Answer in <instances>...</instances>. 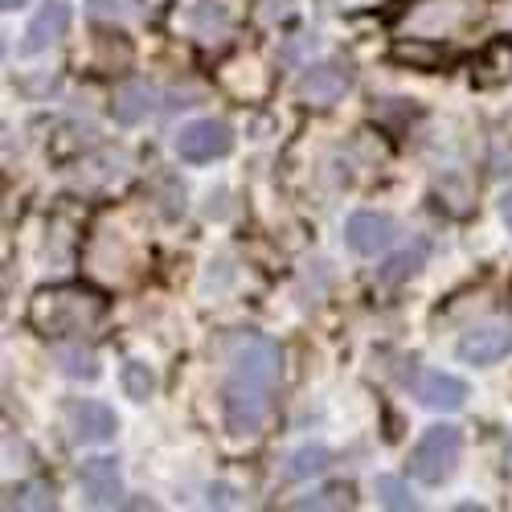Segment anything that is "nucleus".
Masks as SVG:
<instances>
[{
    "mask_svg": "<svg viewBox=\"0 0 512 512\" xmlns=\"http://www.w3.org/2000/svg\"><path fill=\"white\" fill-rule=\"evenodd\" d=\"M328 463H332L328 447L308 443V447H300V451H291V459H287V467H283V476H287V480H308V476H320Z\"/></svg>",
    "mask_w": 512,
    "mask_h": 512,
    "instance_id": "16",
    "label": "nucleus"
},
{
    "mask_svg": "<svg viewBox=\"0 0 512 512\" xmlns=\"http://www.w3.org/2000/svg\"><path fill=\"white\" fill-rule=\"evenodd\" d=\"M99 316H103V295H95L87 287H46V291H37V300L29 304L33 328L50 340L87 332Z\"/></svg>",
    "mask_w": 512,
    "mask_h": 512,
    "instance_id": "2",
    "label": "nucleus"
},
{
    "mask_svg": "<svg viewBox=\"0 0 512 512\" xmlns=\"http://www.w3.org/2000/svg\"><path fill=\"white\" fill-rule=\"evenodd\" d=\"M152 390H156L152 369H148L144 361H127V365H123V394L132 398V402H148Z\"/></svg>",
    "mask_w": 512,
    "mask_h": 512,
    "instance_id": "18",
    "label": "nucleus"
},
{
    "mask_svg": "<svg viewBox=\"0 0 512 512\" xmlns=\"http://www.w3.org/2000/svg\"><path fill=\"white\" fill-rule=\"evenodd\" d=\"M349 488H324L316 496H304V500H295V508H349Z\"/></svg>",
    "mask_w": 512,
    "mask_h": 512,
    "instance_id": "22",
    "label": "nucleus"
},
{
    "mask_svg": "<svg viewBox=\"0 0 512 512\" xmlns=\"http://www.w3.org/2000/svg\"><path fill=\"white\" fill-rule=\"evenodd\" d=\"M66 431H70V439L82 443V447H103V443L115 439L119 418H115V410L103 406V402L78 398V402L66 406Z\"/></svg>",
    "mask_w": 512,
    "mask_h": 512,
    "instance_id": "6",
    "label": "nucleus"
},
{
    "mask_svg": "<svg viewBox=\"0 0 512 512\" xmlns=\"http://www.w3.org/2000/svg\"><path fill=\"white\" fill-rule=\"evenodd\" d=\"M185 25L193 29L197 41H218L230 33V9L222 5V0H197V5L189 9Z\"/></svg>",
    "mask_w": 512,
    "mask_h": 512,
    "instance_id": "14",
    "label": "nucleus"
},
{
    "mask_svg": "<svg viewBox=\"0 0 512 512\" xmlns=\"http://www.w3.org/2000/svg\"><path fill=\"white\" fill-rule=\"evenodd\" d=\"M234 148V132L222 119H193L181 127L177 136V156L189 164H205V160H222Z\"/></svg>",
    "mask_w": 512,
    "mask_h": 512,
    "instance_id": "5",
    "label": "nucleus"
},
{
    "mask_svg": "<svg viewBox=\"0 0 512 512\" xmlns=\"http://www.w3.org/2000/svg\"><path fill=\"white\" fill-rule=\"evenodd\" d=\"M9 508H54L58 496L50 484H41V480H25V484H13L9 488Z\"/></svg>",
    "mask_w": 512,
    "mask_h": 512,
    "instance_id": "17",
    "label": "nucleus"
},
{
    "mask_svg": "<svg viewBox=\"0 0 512 512\" xmlns=\"http://www.w3.org/2000/svg\"><path fill=\"white\" fill-rule=\"evenodd\" d=\"M345 242L349 250L357 254H381V250H390L398 242V222L390 218V213H353L349 226H345Z\"/></svg>",
    "mask_w": 512,
    "mask_h": 512,
    "instance_id": "8",
    "label": "nucleus"
},
{
    "mask_svg": "<svg viewBox=\"0 0 512 512\" xmlns=\"http://www.w3.org/2000/svg\"><path fill=\"white\" fill-rule=\"evenodd\" d=\"M504 21H508V29H512V5H508V9H504Z\"/></svg>",
    "mask_w": 512,
    "mask_h": 512,
    "instance_id": "26",
    "label": "nucleus"
},
{
    "mask_svg": "<svg viewBox=\"0 0 512 512\" xmlns=\"http://www.w3.org/2000/svg\"><path fill=\"white\" fill-rule=\"evenodd\" d=\"M500 218H504V226L512 230V189L504 193V201H500Z\"/></svg>",
    "mask_w": 512,
    "mask_h": 512,
    "instance_id": "23",
    "label": "nucleus"
},
{
    "mask_svg": "<svg viewBox=\"0 0 512 512\" xmlns=\"http://www.w3.org/2000/svg\"><path fill=\"white\" fill-rule=\"evenodd\" d=\"M87 13H91L95 21H115V25H123V21H136L144 9H140V0H87Z\"/></svg>",
    "mask_w": 512,
    "mask_h": 512,
    "instance_id": "19",
    "label": "nucleus"
},
{
    "mask_svg": "<svg viewBox=\"0 0 512 512\" xmlns=\"http://www.w3.org/2000/svg\"><path fill=\"white\" fill-rule=\"evenodd\" d=\"M459 455H463V431L459 426H431V431H422V439L414 443L410 451V476L426 488H439L455 476L459 467Z\"/></svg>",
    "mask_w": 512,
    "mask_h": 512,
    "instance_id": "3",
    "label": "nucleus"
},
{
    "mask_svg": "<svg viewBox=\"0 0 512 512\" xmlns=\"http://www.w3.org/2000/svg\"><path fill=\"white\" fill-rule=\"evenodd\" d=\"M54 361L62 365L66 377L74 381H95L99 377V357L91 349H82V345H58L54 349Z\"/></svg>",
    "mask_w": 512,
    "mask_h": 512,
    "instance_id": "15",
    "label": "nucleus"
},
{
    "mask_svg": "<svg viewBox=\"0 0 512 512\" xmlns=\"http://www.w3.org/2000/svg\"><path fill=\"white\" fill-rule=\"evenodd\" d=\"M472 13H476L472 0H422V5H414V13L406 17V33H414L422 41L451 37L455 29H463L472 21Z\"/></svg>",
    "mask_w": 512,
    "mask_h": 512,
    "instance_id": "4",
    "label": "nucleus"
},
{
    "mask_svg": "<svg viewBox=\"0 0 512 512\" xmlns=\"http://www.w3.org/2000/svg\"><path fill=\"white\" fill-rule=\"evenodd\" d=\"M377 500L386 504V508H398V512H406V508H418V500L410 496V484L406 480H398V476H377Z\"/></svg>",
    "mask_w": 512,
    "mask_h": 512,
    "instance_id": "20",
    "label": "nucleus"
},
{
    "mask_svg": "<svg viewBox=\"0 0 512 512\" xmlns=\"http://www.w3.org/2000/svg\"><path fill=\"white\" fill-rule=\"evenodd\" d=\"M226 390H222V410L226 426L234 435H254L271 414L279 377H283V353L275 340L259 332H238L230 340L226 357Z\"/></svg>",
    "mask_w": 512,
    "mask_h": 512,
    "instance_id": "1",
    "label": "nucleus"
},
{
    "mask_svg": "<svg viewBox=\"0 0 512 512\" xmlns=\"http://www.w3.org/2000/svg\"><path fill=\"white\" fill-rule=\"evenodd\" d=\"M512 353V320H484L467 328L459 340V357L467 365H492Z\"/></svg>",
    "mask_w": 512,
    "mask_h": 512,
    "instance_id": "7",
    "label": "nucleus"
},
{
    "mask_svg": "<svg viewBox=\"0 0 512 512\" xmlns=\"http://www.w3.org/2000/svg\"><path fill=\"white\" fill-rule=\"evenodd\" d=\"M78 484L91 496L95 508H111L123 500V480H119L115 459H87L78 467Z\"/></svg>",
    "mask_w": 512,
    "mask_h": 512,
    "instance_id": "11",
    "label": "nucleus"
},
{
    "mask_svg": "<svg viewBox=\"0 0 512 512\" xmlns=\"http://www.w3.org/2000/svg\"><path fill=\"white\" fill-rule=\"evenodd\" d=\"M414 398L426 410H459L467 402V381L455 373H422L414 381Z\"/></svg>",
    "mask_w": 512,
    "mask_h": 512,
    "instance_id": "12",
    "label": "nucleus"
},
{
    "mask_svg": "<svg viewBox=\"0 0 512 512\" xmlns=\"http://www.w3.org/2000/svg\"><path fill=\"white\" fill-rule=\"evenodd\" d=\"M422 259H426V242H414L410 250H402L398 259H390V263H386V271H381V283H398V279L414 275V271L422 267Z\"/></svg>",
    "mask_w": 512,
    "mask_h": 512,
    "instance_id": "21",
    "label": "nucleus"
},
{
    "mask_svg": "<svg viewBox=\"0 0 512 512\" xmlns=\"http://www.w3.org/2000/svg\"><path fill=\"white\" fill-rule=\"evenodd\" d=\"M504 472L512 476V435H508V443H504Z\"/></svg>",
    "mask_w": 512,
    "mask_h": 512,
    "instance_id": "24",
    "label": "nucleus"
},
{
    "mask_svg": "<svg viewBox=\"0 0 512 512\" xmlns=\"http://www.w3.org/2000/svg\"><path fill=\"white\" fill-rule=\"evenodd\" d=\"M353 87V74L345 62H320V66H308V74L300 78V95L312 103V107H328L336 103Z\"/></svg>",
    "mask_w": 512,
    "mask_h": 512,
    "instance_id": "9",
    "label": "nucleus"
},
{
    "mask_svg": "<svg viewBox=\"0 0 512 512\" xmlns=\"http://www.w3.org/2000/svg\"><path fill=\"white\" fill-rule=\"evenodd\" d=\"M0 5H5V9L13 13V9H21V5H25V0H0Z\"/></svg>",
    "mask_w": 512,
    "mask_h": 512,
    "instance_id": "25",
    "label": "nucleus"
},
{
    "mask_svg": "<svg viewBox=\"0 0 512 512\" xmlns=\"http://www.w3.org/2000/svg\"><path fill=\"white\" fill-rule=\"evenodd\" d=\"M156 87L152 82H144V78H132V82H123V87L115 91V99H111V115H115V123H123V127H136V123H144L152 111H156Z\"/></svg>",
    "mask_w": 512,
    "mask_h": 512,
    "instance_id": "13",
    "label": "nucleus"
},
{
    "mask_svg": "<svg viewBox=\"0 0 512 512\" xmlns=\"http://www.w3.org/2000/svg\"><path fill=\"white\" fill-rule=\"evenodd\" d=\"M66 29H70V5H66V0H50V5L29 21L21 50H25V54H41V50H50V46H58V41L66 37Z\"/></svg>",
    "mask_w": 512,
    "mask_h": 512,
    "instance_id": "10",
    "label": "nucleus"
}]
</instances>
